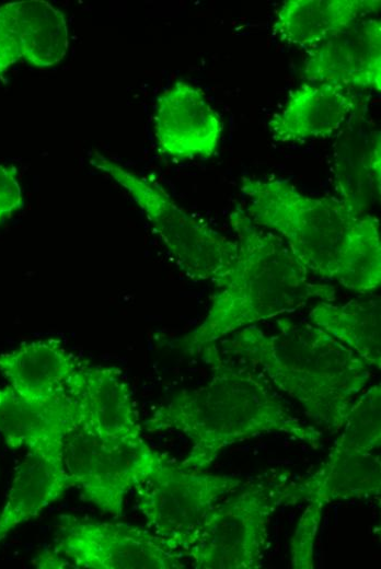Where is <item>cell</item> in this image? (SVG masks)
Returning <instances> with one entry per match:
<instances>
[{
	"instance_id": "cell-1",
	"label": "cell",
	"mask_w": 381,
	"mask_h": 569,
	"mask_svg": "<svg viewBox=\"0 0 381 569\" xmlns=\"http://www.w3.org/2000/svg\"><path fill=\"white\" fill-rule=\"evenodd\" d=\"M245 212L282 239L307 270L367 294L381 282L379 219L336 196L313 197L281 178L243 177Z\"/></svg>"
},
{
	"instance_id": "cell-2",
	"label": "cell",
	"mask_w": 381,
	"mask_h": 569,
	"mask_svg": "<svg viewBox=\"0 0 381 569\" xmlns=\"http://www.w3.org/2000/svg\"><path fill=\"white\" fill-rule=\"evenodd\" d=\"M199 353L211 368L210 380L176 394L143 422L149 432L176 430L192 441L182 466L204 471L226 448L264 433L282 432L320 446L322 432L292 416L254 369L230 363L216 344Z\"/></svg>"
},
{
	"instance_id": "cell-3",
	"label": "cell",
	"mask_w": 381,
	"mask_h": 569,
	"mask_svg": "<svg viewBox=\"0 0 381 569\" xmlns=\"http://www.w3.org/2000/svg\"><path fill=\"white\" fill-rule=\"evenodd\" d=\"M268 334L247 326L222 341L223 353L250 363L293 398L318 426L340 430L370 378V365L312 323L277 320Z\"/></svg>"
},
{
	"instance_id": "cell-4",
	"label": "cell",
	"mask_w": 381,
	"mask_h": 569,
	"mask_svg": "<svg viewBox=\"0 0 381 569\" xmlns=\"http://www.w3.org/2000/svg\"><path fill=\"white\" fill-rule=\"evenodd\" d=\"M229 223L236 260L204 321L182 339L190 355L256 322L336 298L334 286L315 281L282 239L254 223L241 205L230 212Z\"/></svg>"
},
{
	"instance_id": "cell-5",
	"label": "cell",
	"mask_w": 381,
	"mask_h": 569,
	"mask_svg": "<svg viewBox=\"0 0 381 569\" xmlns=\"http://www.w3.org/2000/svg\"><path fill=\"white\" fill-rule=\"evenodd\" d=\"M90 164L113 178L139 206L181 270L220 288L238 256L235 240L186 211L155 182L94 151Z\"/></svg>"
},
{
	"instance_id": "cell-6",
	"label": "cell",
	"mask_w": 381,
	"mask_h": 569,
	"mask_svg": "<svg viewBox=\"0 0 381 569\" xmlns=\"http://www.w3.org/2000/svg\"><path fill=\"white\" fill-rule=\"evenodd\" d=\"M280 504L279 486L249 485L209 511L183 554L197 569L259 568L270 516Z\"/></svg>"
},
{
	"instance_id": "cell-7",
	"label": "cell",
	"mask_w": 381,
	"mask_h": 569,
	"mask_svg": "<svg viewBox=\"0 0 381 569\" xmlns=\"http://www.w3.org/2000/svg\"><path fill=\"white\" fill-rule=\"evenodd\" d=\"M241 485L239 478L189 469L165 457L135 488L136 503L155 534L184 549L209 511Z\"/></svg>"
},
{
	"instance_id": "cell-8",
	"label": "cell",
	"mask_w": 381,
	"mask_h": 569,
	"mask_svg": "<svg viewBox=\"0 0 381 569\" xmlns=\"http://www.w3.org/2000/svg\"><path fill=\"white\" fill-rule=\"evenodd\" d=\"M54 553L72 568L181 569L183 553L158 534L120 522H94L59 516Z\"/></svg>"
},
{
	"instance_id": "cell-9",
	"label": "cell",
	"mask_w": 381,
	"mask_h": 569,
	"mask_svg": "<svg viewBox=\"0 0 381 569\" xmlns=\"http://www.w3.org/2000/svg\"><path fill=\"white\" fill-rule=\"evenodd\" d=\"M301 76L307 82L380 92V19H360L309 49Z\"/></svg>"
},
{
	"instance_id": "cell-10",
	"label": "cell",
	"mask_w": 381,
	"mask_h": 569,
	"mask_svg": "<svg viewBox=\"0 0 381 569\" xmlns=\"http://www.w3.org/2000/svg\"><path fill=\"white\" fill-rule=\"evenodd\" d=\"M153 129L158 147L166 155L210 158L219 148L223 123L199 88L176 81L157 100Z\"/></svg>"
},
{
	"instance_id": "cell-11",
	"label": "cell",
	"mask_w": 381,
	"mask_h": 569,
	"mask_svg": "<svg viewBox=\"0 0 381 569\" xmlns=\"http://www.w3.org/2000/svg\"><path fill=\"white\" fill-rule=\"evenodd\" d=\"M69 48L65 14L45 0L0 7V74L21 59L37 68L58 65Z\"/></svg>"
},
{
	"instance_id": "cell-12",
	"label": "cell",
	"mask_w": 381,
	"mask_h": 569,
	"mask_svg": "<svg viewBox=\"0 0 381 569\" xmlns=\"http://www.w3.org/2000/svg\"><path fill=\"white\" fill-rule=\"evenodd\" d=\"M362 109L353 90L304 82L290 92L281 109L268 123L272 138L281 143L330 137Z\"/></svg>"
},
{
	"instance_id": "cell-13",
	"label": "cell",
	"mask_w": 381,
	"mask_h": 569,
	"mask_svg": "<svg viewBox=\"0 0 381 569\" xmlns=\"http://www.w3.org/2000/svg\"><path fill=\"white\" fill-rule=\"evenodd\" d=\"M81 425L103 442L140 436L130 387L115 367L82 363L68 385Z\"/></svg>"
},
{
	"instance_id": "cell-14",
	"label": "cell",
	"mask_w": 381,
	"mask_h": 569,
	"mask_svg": "<svg viewBox=\"0 0 381 569\" xmlns=\"http://www.w3.org/2000/svg\"><path fill=\"white\" fill-rule=\"evenodd\" d=\"M333 183L336 197L360 212H369L380 200V130L363 108L339 130L333 148Z\"/></svg>"
},
{
	"instance_id": "cell-15",
	"label": "cell",
	"mask_w": 381,
	"mask_h": 569,
	"mask_svg": "<svg viewBox=\"0 0 381 569\" xmlns=\"http://www.w3.org/2000/svg\"><path fill=\"white\" fill-rule=\"evenodd\" d=\"M81 425L74 398L68 393L48 404H33L10 386L0 388V433L10 448L62 455L67 436Z\"/></svg>"
},
{
	"instance_id": "cell-16",
	"label": "cell",
	"mask_w": 381,
	"mask_h": 569,
	"mask_svg": "<svg viewBox=\"0 0 381 569\" xmlns=\"http://www.w3.org/2000/svg\"><path fill=\"white\" fill-rule=\"evenodd\" d=\"M282 504L363 499L380 493L381 462L372 452L334 445L327 460L308 477L279 486Z\"/></svg>"
},
{
	"instance_id": "cell-17",
	"label": "cell",
	"mask_w": 381,
	"mask_h": 569,
	"mask_svg": "<svg viewBox=\"0 0 381 569\" xmlns=\"http://www.w3.org/2000/svg\"><path fill=\"white\" fill-rule=\"evenodd\" d=\"M82 362L59 340L39 339L0 353V372L9 386L33 404H48L68 394Z\"/></svg>"
},
{
	"instance_id": "cell-18",
	"label": "cell",
	"mask_w": 381,
	"mask_h": 569,
	"mask_svg": "<svg viewBox=\"0 0 381 569\" xmlns=\"http://www.w3.org/2000/svg\"><path fill=\"white\" fill-rule=\"evenodd\" d=\"M380 0H287L276 12L273 33L287 45L313 48L356 21L379 12Z\"/></svg>"
},
{
	"instance_id": "cell-19",
	"label": "cell",
	"mask_w": 381,
	"mask_h": 569,
	"mask_svg": "<svg viewBox=\"0 0 381 569\" xmlns=\"http://www.w3.org/2000/svg\"><path fill=\"white\" fill-rule=\"evenodd\" d=\"M72 487H77V481L66 471L62 455L28 451L16 467L0 512V543L11 531L37 516Z\"/></svg>"
},
{
	"instance_id": "cell-20",
	"label": "cell",
	"mask_w": 381,
	"mask_h": 569,
	"mask_svg": "<svg viewBox=\"0 0 381 569\" xmlns=\"http://www.w3.org/2000/svg\"><path fill=\"white\" fill-rule=\"evenodd\" d=\"M313 325L350 348L370 367H381L380 297L353 299L345 303L320 301L309 312Z\"/></svg>"
},
{
	"instance_id": "cell-21",
	"label": "cell",
	"mask_w": 381,
	"mask_h": 569,
	"mask_svg": "<svg viewBox=\"0 0 381 569\" xmlns=\"http://www.w3.org/2000/svg\"><path fill=\"white\" fill-rule=\"evenodd\" d=\"M62 461L68 474L76 479L83 500L114 516L106 480L103 441L80 425L65 439Z\"/></svg>"
},
{
	"instance_id": "cell-22",
	"label": "cell",
	"mask_w": 381,
	"mask_h": 569,
	"mask_svg": "<svg viewBox=\"0 0 381 569\" xmlns=\"http://www.w3.org/2000/svg\"><path fill=\"white\" fill-rule=\"evenodd\" d=\"M104 443L106 480L114 508L120 518L127 492L143 483L165 458L141 438L132 436Z\"/></svg>"
},
{
	"instance_id": "cell-23",
	"label": "cell",
	"mask_w": 381,
	"mask_h": 569,
	"mask_svg": "<svg viewBox=\"0 0 381 569\" xmlns=\"http://www.w3.org/2000/svg\"><path fill=\"white\" fill-rule=\"evenodd\" d=\"M335 445L372 452L381 443V387L373 385L353 403Z\"/></svg>"
},
{
	"instance_id": "cell-24",
	"label": "cell",
	"mask_w": 381,
	"mask_h": 569,
	"mask_svg": "<svg viewBox=\"0 0 381 569\" xmlns=\"http://www.w3.org/2000/svg\"><path fill=\"white\" fill-rule=\"evenodd\" d=\"M322 504L310 502L300 516L290 541L291 566L296 569L313 568V547L322 518Z\"/></svg>"
},
{
	"instance_id": "cell-25",
	"label": "cell",
	"mask_w": 381,
	"mask_h": 569,
	"mask_svg": "<svg viewBox=\"0 0 381 569\" xmlns=\"http://www.w3.org/2000/svg\"><path fill=\"white\" fill-rule=\"evenodd\" d=\"M23 206V196L14 166L0 164V221Z\"/></svg>"
}]
</instances>
